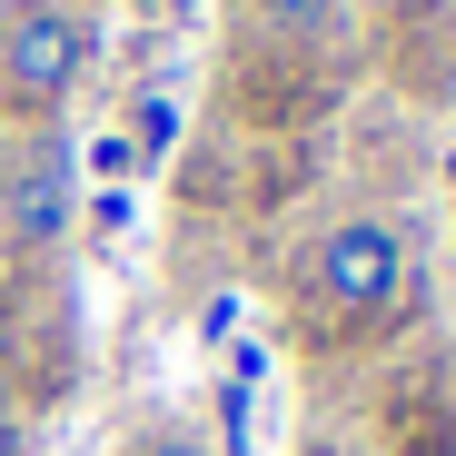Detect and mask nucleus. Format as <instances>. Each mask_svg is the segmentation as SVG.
<instances>
[{
	"label": "nucleus",
	"mask_w": 456,
	"mask_h": 456,
	"mask_svg": "<svg viewBox=\"0 0 456 456\" xmlns=\"http://www.w3.org/2000/svg\"><path fill=\"white\" fill-rule=\"evenodd\" d=\"M308 308L328 328H377V318H397V297H407V239L387 218H338L328 239L308 248Z\"/></svg>",
	"instance_id": "nucleus-1"
},
{
	"label": "nucleus",
	"mask_w": 456,
	"mask_h": 456,
	"mask_svg": "<svg viewBox=\"0 0 456 456\" xmlns=\"http://www.w3.org/2000/svg\"><path fill=\"white\" fill-rule=\"evenodd\" d=\"M90 69V20L69 0H11L0 11V100L11 110H60Z\"/></svg>",
	"instance_id": "nucleus-2"
},
{
	"label": "nucleus",
	"mask_w": 456,
	"mask_h": 456,
	"mask_svg": "<svg viewBox=\"0 0 456 456\" xmlns=\"http://www.w3.org/2000/svg\"><path fill=\"white\" fill-rule=\"evenodd\" d=\"M0 218H11L20 248H50L60 228H69V149H60L50 129L11 159V179H0Z\"/></svg>",
	"instance_id": "nucleus-3"
},
{
	"label": "nucleus",
	"mask_w": 456,
	"mask_h": 456,
	"mask_svg": "<svg viewBox=\"0 0 456 456\" xmlns=\"http://www.w3.org/2000/svg\"><path fill=\"white\" fill-rule=\"evenodd\" d=\"M248 20H268L278 40H318L328 30V0H248Z\"/></svg>",
	"instance_id": "nucleus-4"
},
{
	"label": "nucleus",
	"mask_w": 456,
	"mask_h": 456,
	"mask_svg": "<svg viewBox=\"0 0 456 456\" xmlns=\"http://www.w3.org/2000/svg\"><path fill=\"white\" fill-rule=\"evenodd\" d=\"M139 456H208V436H199V427H149Z\"/></svg>",
	"instance_id": "nucleus-5"
},
{
	"label": "nucleus",
	"mask_w": 456,
	"mask_h": 456,
	"mask_svg": "<svg viewBox=\"0 0 456 456\" xmlns=\"http://www.w3.org/2000/svg\"><path fill=\"white\" fill-rule=\"evenodd\" d=\"M0 456H30V417H20L11 397H0Z\"/></svg>",
	"instance_id": "nucleus-6"
},
{
	"label": "nucleus",
	"mask_w": 456,
	"mask_h": 456,
	"mask_svg": "<svg viewBox=\"0 0 456 456\" xmlns=\"http://www.w3.org/2000/svg\"><path fill=\"white\" fill-rule=\"evenodd\" d=\"M169 129H179V119H169V100H149V110H139V149H169Z\"/></svg>",
	"instance_id": "nucleus-7"
},
{
	"label": "nucleus",
	"mask_w": 456,
	"mask_h": 456,
	"mask_svg": "<svg viewBox=\"0 0 456 456\" xmlns=\"http://www.w3.org/2000/svg\"><path fill=\"white\" fill-rule=\"evenodd\" d=\"M427 11H456V0H427Z\"/></svg>",
	"instance_id": "nucleus-8"
}]
</instances>
